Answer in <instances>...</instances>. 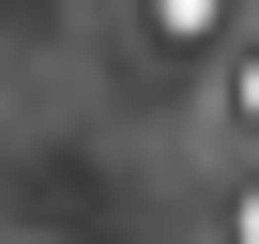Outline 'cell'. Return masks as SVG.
<instances>
[{"instance_id": "obj_1", "label": "cell", "mask_w": 259, "mask_h": 244, "mask_svg": "<svg viewBox=\"0 0 259 244\" xmlns=\"http://www.w3.org/2000/svg\"><path fill=\"white\" fill-rule=\"evenodd\" d=\"M153 31H168V46H198V31H229V0H153Z\"/></svg>"}]
</instances>
